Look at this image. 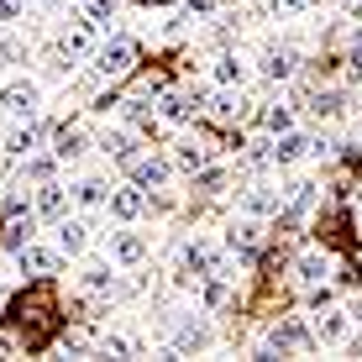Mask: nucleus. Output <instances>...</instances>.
Returning a JSON list of instances; mask_svg holds the SVG:
<instances>
[{
  "label": "nucleus",
  "instance_id": "f257e3e1",
  "mask_svg": "<svg viewBox=\"0 0 362 362\" xmlns=\"http://www.w3.org/2000/svg\"><path fill=\"white\" fill-rule=\"evenodd\" d=\"M216 346V331H210L205 315H179L168 331V357H199Z\"/></svg>",
  "mask_w": 362,
  "mask_h": 362
},
{
  "label": "nucleus",
  "instance_id": "f03ea898",
  "mask_svg": "<svg viewBox=\"0 0 362 362\" xmlns=\"http://www.w3.org/2000/svg\"><path fill=\"white\" fill-rule=\"evenodd\" d=\"M95 79L100 84H110V79H127V74L136 69V42L132 37H110V42H100L95 47Z\"/></svg>",
  "mask_w": 362,
  "mask_h": 362
},
{
  "label": "nucleus",
  "instance_id": "7ed1b4c3",
  "mask_svg": "<svg viewBox=\"0 0 362 362\" xmlns=\"http://www.w3.org/2000/svg\"><path fill=\"white\" fill-rule=\"evenodd\" d=\"M315 326H305L299 315H289V320H279V326L268 331V346H257V357H289V352H315Z\"/></svg>",
  "mask_w": 362,
  "mask_h": 362
},
{
  "label": "nucleus",
  "instance_id": "20e7f679",
  "mask_svg": "<svg viewBox=\"0 0 362 362\" xmlns=\"http://www.w3.org/2000/svg\"><path fill=\"white\" fill-rule=\"evenodd\" d=\"M210 100H205V90H163V100H158V121H163V127H189V121L199 116V110H205Z\"/></svg>",
  "mask_w": 362,
  "mask_h": 362
},
{
  "label": "nucleus",
  "instance_id": "39448f33",
  "mask_svg": "<svg viewBox=\"0 0 362 362\" xmlns=\"http://www.w3.org/2000/svg\"><path fill=\"white\" fill-rule=\"evenodd\" d=\"M79 294L84 299H100V305H110V299L121 294V273L110 257H100V263H84L79 268Z\"/></svg>",
  "mask_w": 362,
  "mask_h": 362
},
{
  "label": "nucleus",
  "instance_id": "423d86ee",
  "mask_svg": "<svg viewBox=\"0 0 362 362\" xmlns=\"http://www.w3.org/2000/svg\"><path fill=\"white\" fill-rule=\"evenodd\" d=\"M105 257H110L116 268H127V273L142 268V263H147V236L132 231V226H116V231L105 236Z\"/></svg>",
  "mask_w": 362,
  "mask_h": 362
},
{
  "label": "nucleus",
  "instance_id": "0eeeda50",
  "mask_svg": "<svg viewBox=\"0 0 362 362\" xmlns=\"http://www.w3.org/2000/svg\"><path fill=\"white\" fill-rule=\"evenodd\" d=\"M257 74H263L268 84H289L299 74V47L294 42H268L263 53H257Z\"/></svg>",
  "mask_w": 362,
  "mask_h": 362
},
{
  "label": "nucleus",
  "instance_id": "6e6552de",
  "mask_svg": "<svg viewBox=\"0 0 362 362\" xmlns=\"http://www.w3.org/2000/svg\"><path fill=\"white\" fill-rule=\"evenodd\" d=\"M37 105H42V84H37V79H11L6 90H0V110H6L11 121L37 116Z\"/></svg>",
  "mask_w": 362,
  "mask_h": 362
},
{
  "label": "nucleus",
  "instance_id": "1a4fd4ad",
  "mask_svg": "<svg viewBox=\"0 0 362 362\" xmlns=\"http://www.w3.org/2000/svg\"><path fill=\"white\" fill-rule=\"evenodd\" d=\"M53 242H58V252H64V257H79V252H90L95 226L84 216H64V221H53Z\"/></svg>",
  "mask_w": 362,
  "mask_h": 362
},
{
  "label": "nucleus",
  "instance_id": "9d476101",
  "mask_svg": "<svg viewBox=\"0 0 362 362\" xmlns=\"http://www.w3.org/2000/svg\"><path fill=\"white\" fill-rule=\"evenodd\" d=\"M95 21L90 16H79V21H64V32H58V47H64V58H69V64H74V58H95Z\"/></svg>",
  "mask_w": 362,
  "mask_h": 362
},
{
  "label": "nucleus",
  "instance_id": "9b49d317",
  "mask_svg": "<svg viewBox=\"0 0 362 362\" xmlns=\"http://www.w3.org/2000/svg\"><path fill=\"white\" fill-rule=\"evenodd\" d=\"M173 173H179V168H173V158H163V153H153V158L136 153L132 158V184H142V189H168Z\"/></svg>",
  "mask_w": 362,
  "mask_h": 362
},
{
  "label": "nucleus",
  "instance_id": "f8f14e48",
  "mask_svg": "<svg viewBox=\"0 0 362 362\" xmlns=\"http://www.w3.org/2000/svg\"><path fill=\"white\" fill-rule=\"evenodd\" d=\"M58 257H64V252H58V242L47 247V242H37V236H32V242L16 252V268L27 273V279H47V273H58Z\"/></svg>",
  "mask_w": 362,
  "mask_h": 362
},
{
  "label": "nucleus",
  "instance_id": "ddd939ff",
  "mask_svg": "<svg viewBox=\"0 0 362 362\" xmlns=\"http://www.w3.org/2000/svg\"><path fill=\"white\" fill-rule=\"evenodd\" d=\"M105 210H110V221L132 226V221L147 210V189H142V184H116V189H110V199H105Z\"/></svg>",
  "mask_w": 362,
  "mask_h": 362
},
{
  "label": "nucleus",
  "instance_id": "4468645a",
  "mask_svg": "<svg viewBox=\"0 0 362 362\" xmlns=\"http://www.w3.org/2000/svg\"><path fill=\"white\" fill-rule=\"evenodd\" d=\"M305 158H315V136H310V132L273 136V168H294V163H305Z\"/></svg>",
  "mask_w": 362,
  "mask_h": 362
},
{
  "label": "nucleus",
  "instance_id": "2eb2a0df",
  "mask_svg": "<svg viewBox=\"0 0 362 362\" xmlns=\"http://www.w3.org/2000/svg\"><path fill=\"white\" fill-rule=\"evenodd\" d=\"M346 336H352V310H315V341L320 346H346Z\"/></svg>",
  "mask_w": 362,
  "mask_h": 362
},
{
  "label": "nucleus",
  "instance_id": "dca6fc26",
  "mask_svg": "<svg viewBox=\"0 0 362 362\" xmlns=\"http://www.w3.org/2000/svg\"><path fill=\"white\" fill-rule=\"evenodd\" d=\"M279 210H284V189H273V184H247L242 189V216L268 221V216H279Z\"/></svg>",
  "mask_w": 362,
  "mask_h": 362
},
{
  "label": "nucleus",
  "instance_id": "f3484780",
  "mask_svg": "<svg viewBox=\"0 0 362 362\" xmlns=\"http://www.w3.org/2000/svg\"><path fill=\"white\" fill-rule=\"evenodd\" d=\"M247 74H252V64H247L242 53H216V64H210V79H216V90H242Z\"/></svg>",
  "mask_w": 362,
  "mask_h": 362
},
{
  "label": "nucleus",
  "instance_id": "a211bd4d",
  "mask_svg": "<svg viewBox=\"0 0 362 362\" xmlns=\"http://www.w3.org/2000/svg\"><path fill=\"white\" fill-rule=\"evenodd\" d=\"M42 136H47V127H42L37 116H27V121H16V127L6 132V153H11V158H27V153L42 147Z\"/></svg>",
  "mask_w": 362,
  "mask_h": 362
},
{
  "label": "nucleus",
  "instance_id": "6ab92c4d",
  "mask_svg": "<svg viewBox=\"0 0 362 362\" xmlns=\"http://www.w3.org/2000/svg\"><path fill=\"white\" fill-rule=\"evenodd\" d=\"M32 210L42 221H64L69 216V189L58 179H47V184H37V194H32Z\"/></svg>",
  "mask_w": 362,
  "mask_h": 362
},
{
  "label": "nucleus",
  "instance_id": "aec40b11",
  "mask_svg": "<svg viewBox=\"0 0 362 362\" xmlns=\"http://www.w3.org/2000/svg\"><path fill=\"white\" fill-rule=\"evenodd\" d=\"M205 116L216 121V127H236V121L247 116L242 90H216V95H210V105H205Z\"/></svg>",
  "mask_w": 362,
  "mask_h": 362
},
{
  "label": "nucleus",
  "instance_id": "412c9836",
  "mask_svg": "<svg viewBox=\"0 0 362 362\" xmlns=\"http://www.w3.org/2000/svg\"><path fill=\"white\" fill-rule=\"evenodd\" d=\"M226 247L242 257H257V247H263V226H257V216H242L226 226Z\"/></svg>",
  "mask_w": 362,
  "mask_h": 362
},
{
  "label": "nucleus",
  "instance_id": "4be33fe9",
  "mask_svg": "<svg viewBox=\"0 0 362 362\" xmlns=\"http://www.w3.org/2000/svg\"><path fill=\"white\" fill-rule=\"evenodd\" d=\"M294 279L305 284V289H315V284H326V279H331V257L320 252V247H305V252L294 257Z\"/></svg>",
  "mask_w": 362,
  "mask_h": 362
},
{
  "label": "nucleus",
  "instance_id": "5701e85b",
  "mask_svg": "<svg viewBox=\"0 0 362 362\" xmlns=\"http://www.w3.org/2000/svg\"><path fill=\"white\" fill-rule=\"evenodd\" d=\"M95 147H100L105 158H116L121 168H132V158H136V142H132V132H127V127H105V132L95 136Z\"/></svg>",
  "mask_w": 362,
  "mask_h": 362
},
{
  "label": "nucleus",
  "instance_id": "b1692460",
  "mask_svg": "<svg viewBox=\"0 0 362 362\" xmlns=\"http://www.w3.org/2000/svg\"><path fill=\"white\" fill-rule=\"evenodd\" d=\"M84 153H90L84 127H58V132H53V158H58V163H79Z\"/></svg>",
  "mask_w": 362,
  "mask_h": 362
},
{
  "label": "nucleus",
  "instance_id": "393cba45",
  "mask_svg": "<svg viewBox=\"0 0 362 362\" xmlns=\"http://www.w3.org/2000/svg\"><path fill=\"white\" fill-rule=\"evenodd\" d=\"M32 236H37L32 210H27V216H6V226H0V247H6V252H21V247H27Z\"/></svg>",
  "mask_w": 362,
  "mask_h": 362
},
{
  "label": "nucleus",
  "instance_id": "a878e982",
  "mask_svg": "<svg viewBox=\"0 0 362 362\" xmlns=\"http://www.w3.org/2000/svg\"><path fill=\"white\" fill-rule=\"evenodd\" d=\"M226 305H231V279L205 273V279H199V310H226Z\"/></svg>",
  "mask_w": 362,
  "mask_h": 362
},
{
  "label": "nucleus",
  "instance_id": "bb28decb",
  "mask_svg": "<svg viewBox=\"0 0 362 362\" xmlns=\"http://www.w3.org/2000/svg\"><path fill=\"white\" fill-rule=\"evenodd\" d=\"M205 163H210V147H205V142H194V136L173 147V168H179V173H199Z\"/></svg>",
  "mask_w": 362,
  "mask_h": 362
},
{
  "label": "nucleus",
  "instance_id": "cd10ccee",
  "mask_svg": "<svg viewBox=\"0 0 362 362\" xmlns=\"http://www.w3.org/2000/svg\"><path fill=\"white\" fill-rule=\"evenodd\" d=\"M74 199H79L84 210H95V205H105V199H110V184L100 179V173H84V179L74 184Z\"/></svg>",
  "mask_w": 362,
  "mask_h": 362
},
{
  "label": "nucleus",
  "instance_id": "c85d7f7f",
  "mask_svg": "<svg viewBox=\"0 0 362 362\" xmlns=\"http://www.w3.org/2000/svg\"><path fill=\"white\" fill-rule=\"evenodd\" d=\"M100 352H116V357H142L147 346H142V336H132V331H105V336H100Z\"/></svg>",
  "mask_w": 362,
  "mask_h": 362
},
{
  "label": "nucleus",
  "instance_id": "c756f323",
  "mask_svg": "<svg viewBox=\"0 0 362 362\" xmlns=\"http://www.w3.org/2000/svg\"><path fill=\"white\" fill-rule=\"evenodd\" d=\"M53 173H58V158H53V153H27V158H21V179L47 184Z\"/></svg>",
  "mask_w": 362,
  "mask_h": 362
},
{
  "label": "nucleus",
  "instance_id": "7c9ffc66",
  "mask_svg": "<svg viewBox=\"0 0 362 362\" xmlns=\"http://www.w3.org/2000/svg\"><path fill=\"white\" fill-rule=\"evenodd\" d=\"M53 352L58 357H90V352H100V341H95V336H84V331H69V336H58Z\"/></svg>",
  "mask_w": 362,
  "mask_h": 362
},
{
  "label": "nucleus",
  "instance_id": "2f4dec72",
  "mask_svg": "<svg viewBox=\"0 0 362 362\" xmlns=\"http://www.w3.org/2000/svg\"><path fill=\"white\" fill-rule=\"evenodd\" d=\"M79 11H84V16H90V21H95V27H100V32H105V27H110V21H116V11H121V0H79Z\"/></svg>",
  "mask_w": 362,
  "mask_h": 362
},
{
  "label": "nucleus",
  "instance_id": "473e14b6",
  "mask_svg": "<svg viewBox=\"0 0 362 362\" xmlns=\"http://www.w3.org/2000/svg\"><path fill=\"white\" fill-rule=\"evenodd\" d=\"M310 110H315L320 121H336V116L346 110V95H341V90H326V95H315V100H310Z\"/></svg>",
  "mask_w": 362,
  "mask_h": 362
},
{
  "label": "nucleus",
  "instance_id": "72a5a7b5",
  "mask_svg": "<svg viewBox=\"0 0 362 362\" xmlns=\"http://www.w3.org/2000/svg\"><path fill=\"white\" fill-rule=\"evenodd\" d=\"M263 127H268V136L294 132V110H289V105H268V110H263Z\"/></svg>",
  "mask_w": 362,
  "mask_h": 362
},
{
  "label": "nucleus",
  "instance_id": "f704fd0d",
  "mask_svg": "<svg viewBox=\"0 0 362 362\" xmlns=\"http://www.w3.org/2000/svg\"><path fill=\"white\" fill-rule=\"evenodd\" d=\"M310 11H315V0H268V16H279V21L310 16Z\"/></svg>",
  "mask_w": 362,
  "mask_h": 362
},
{
  "label": "nucleus",
  "instance_id": "c9c22d12",
  "mask_svg": "<svg viewBox=\"0 0 362 362\" xmlns=\"http://www.w3.org/2000/svg\"><path fill=\"white\" fill-rule=\"evenodd\" d=\"M194 189H199V194H221V189H226V168H210V163H205V168L194 173Z\"/></svg>",
  "mask_w": 362,
  "mask_h": 362
},
{
  "label": "nucleus",
  "instance_id": "e433bc0d",
  "mask_svg": "<svg viewBox=\"0 0 362 362\" xmlns=\"http://www.w3.org/2000/svg\"><path fill=\"white\" fill-rule=\"evenodd\" d=\"M16 64H27V47H21L16 37L0 32V69H16Z\"/></svg>",
  "mask_w": 362,
  "mask_h": 362
},
{
  "label": "nucleus",
  "instance_id": "4c0bfd02",
  "mask_svg": "<svg viewBox=\"0 0 362 362\" xmlns=\"http://www.w3.org/2000/svg\"><path fill=\"white\" fill-rule=\"evenodd\" d=\"M21 11H27V0H0V27H16Z\"/></svg>",
  "mask_w": 362,
  "mask_h": 362
},
{
  "label": "nucleus",
  "instance_id": "58836bf2",
  "mask_svg": "<svg viewBox=\"0 0 362 362\" xmlns=\"http://www.w3.org/2000/svg\"><path fill=\"white\" fill-rule=\"evenodd\" d=\"M221 0H184V16H216Z\"/></svg>",
  "mask_w": 362,
  "mask_h": 362
},
{
  "label": "nucleus",
  "instance_id": "ea45409f",
  "mask_svg": "<svg viewBox=\"0 0 362 362\" xmlns=\"http://www.w3.org/2000/svg\"><path fill=\"white\" fill-rule=\"evenodd\" d=\"M0 210H6V216H27L32 199H27V194H6V199H0Z\"/></svg>",
  "mask_w": 362,
  "mask_h": 362
},
{
  "label": "nucleus",
  "instance_id": "a19ab883",
  "mask_svg": "<svg viewBox=\"0 0 362 362\" xmlns=\"http://www.w3.org/2000/svg\"><path fill=\"white\" fill-rule=\"evenodd\" d=\"M346 79H362V32H357V47H352V58H346Z\"/></svg>",
  "mask_w": 362,
  "mask_h": 362
},
{
  "label": "nucleus",
  "instance_id": "79ce46f5",
  "mask_svg": "<svg viewBox=\"0 0 362 362\" xmlns=\"http://www.w3.org/2000/svg\"><path fill=\"white\" fill-rule=\"evenodd\" d=\"M331 299H336V294L326 289V284H315V289H310V310H326V305H331Z\"/></svg>",
  "mask_w": 362,
  "mask_h": 362
},
{
  "label": "nucleus",
  "instance_id": "37998d69",
  "mask_svg": "<svg viewBox=\"0 0 362 362\" xmlns=\"http://www.w3.org/2000/svg\"><path fill=\"white\" fill-rule=\"evenodd\" d=\"M27 11H47L53 16V11H64V0H27Z\"/></svg>",
  "mask_w": 362,
  "mask_h": 362
},
{
  "label": "nucleus",
  "instance_id": "c03bdc74",
  "mask_svg": "<svg viewBox=\"0 0 362 362\" xmlns=\"http://www.w3.org/2000/svg\"><path fill=\"white\" fill-rule=\"evenodd\" d=\"M346 310H352V326H362V294H357V299H352Z\"/></svg>",
  "mask_w": 362,
  "mask_h": 362
},
{
  "label": "nucleus",
  "instance_id": "a18cd8bd",
  "mask_svg": "<svg viewBox=\"0 0 362 362\" xmlns=\"http://www.w3.org/2000/svg\"><path fill=\"white\" fill-rule=\"evenodd\" d=\"M346 346H352V352H357V357H362V336H357V341H352V336H346Z\"/></svg>",
  "mask_w": 362,
  "mask_h": 362
},
{
  "label": "nucleus",
  "instance_id": "49530a36",
  "mask_svg": "<svg viewBox=\"0 0 362 362\" xmlns=\"http://www.w3.org/2000/svg\"><path fill=\"white\" fill-rule=\"evenodd\" d=\"M341 6H352V11H362V0H341Z\"/></svg>",
  "mask_w": 362,
  "mask_h": 362
},
{
  "label": "nucleus",
  "instance_id": "de8ad7c7",
  "mask_svg": "<svg viewBox=\"0 0 362 362\" xmlns=\"http://www.w3.org/2000/svg\"><path fill=\"white\" fill-rule=\"evenodd\" d=\"M74 6H79V0H74Z\"/></svg>",
  "mask_w": 362,
  "mask_h": 362
}]
</instances>
